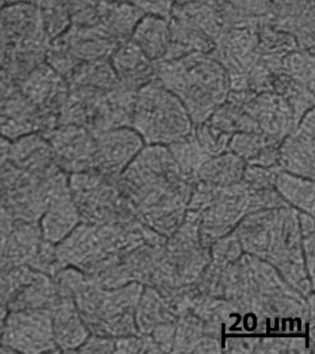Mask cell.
Listing matches in <instances>:
<instances>
[{
	"label": "cell",
	"mask_w": 315,
	"mask_h": 354,
	"mask_svg": "<svg viewBox=\"0 0 315 354\" xmlns=\"http://www.w3.org/2000/svg\"><path fill=\"white\" fill-rule=\"evenodd\" d=\"M195 1V0H172L173 4H186V3Z\"/></svg>",
	"instance_id": "44dd1931"
},
{
	"label": "cell",
	"mask_w": 315,
	"mask_h": 354,
	"mask_svg": "<svg viewBox=\"0 0 315 354\" xmlns=\"http://www.w3.org/2000/svg\"><path fill=\"white\" fill-rule=\"evenodd\" d=\"M43 241L38 221H13L5 246L4 268L2 270L16 266L31 264Z\"/></svg>",
	"instance_id": "7c38bea8"
},
{
	"label": "cell",
	"mask_w": 315,
	"mask_h": 354,
	"mask_svg": "<svg viewBox=\"0 0 315 354\" xmlns=\"http://www.w3.org/2000/svg\"><path fill=\"white\" fill-rule=\"evenodd\" d=\"M99 1L100 0H68L71 26L90 27L96 25Z\"/></svg>",
	"instance_id": "e0dca14e"
},
{
	"label": "cell",
	"mask_w": 315,
	"mask_h": 354,
	"mask_svg": "<svg viewBox=\"0 0 315 354\" xmlns=\"http://www.w3.org/2000/svg\"><path fill=\"white\" fill-rule=\"evenodd\" d=\"M156 77L181 100L195 124L206 121L231 91L228 73L212 52L156 62Z\"/></svg>",
	"instance_id": "6da1fadb"
},
{
	"label": "cell",
	"mask_w": 315,
	"mask_h": 354,
	"mask_svg": "<svg viewBox=\"0 0 315 354\" xmlns=\"http://www.w3.org/2000/svg\"><path fill=\"white\" fill-rule=\"evenodd\" d=\"M0 19L8 40L15 41L16 47L44 44L48 41L37 8L31 1L2 6Z\"/></svg>",
	"instance_id": "52a82bcc"
},
{
	"label": "cell",
	"mask_w": 315,
	"mask_h": 354,
	"mask_svg": "<svg viewBox=\"0 0 315 354\" xmlns=\"http://www.w3.org/2000/svg\"><path fill=\"white\" fill-rule=\"evenodd\" d=\"M30 1V0H3L5 4H12V3Z\"/></svg>",
	"instance_id": "7402d4cb"
},
{
	"label": "cell",
	"mask_w": 315,
	"mask_h": 354,
	"mask_svg": "<svg viewBox=\"0 0 315 354\" xmlns=\"http://www.w3.org/2000/svg\"><path fill=\"white\" fill-rule=\"evenodd\" d=\"M145 14V11L129 3L100 0L96 26L107 37L123 41L131 38L134 28Z\"/></svg>",
	"instance_id": "8fae6325"
},
{
	"label": "cell",
	"mask_w": 315,
	"mask_h": 354,
	"mask_svg": "<svg viewBox=\"0 0 315 354\" xmlns=\"http://www.w3.org/2000/svg\"><path fill=\"white\" fill-rule=\"evenodd\" d=\"M131 39L154 63L164 59L170 48L171 35L168 19L145 14L134 28Z\"/></svg>",
	"instance_id": "4fadbf2b"
},
{
	"label": "cell",
	"mask_w": 315,
	"mask_h": 354,
	"mask_svg": "<svg viewBox=\"0 0 315 354\" xmlns=\"http://www.w3.org/2000/svg\"><path fill=\"white\" fill-rule=\"evenodd\" d=\"M242 15L262 18L270 15L272 0H226Z\"/></svg>",
	"instance_id": "ac0fdd59"
},
{
	"label": "cell",
	"mask_w": 315,
	"mask_h": 354,
	"mask_svg": "<svg viewBox=\"0 0 315 354\" xmlns=\"http://www.w3.org/2000/svg\"><path fill=\"white\" fill-rule=\"evenodd\" d=\"M57 166L66 174L96 170V138L80 124H71L46 132Z\"/></svg>",
	"instance_id": "277c9868"
},
{
	"label": "cell",
	"mask_w": 315,
	"mask_h": 354,
	"mask_svg": "<svg viewBox=\"0 0 315 354\" xmlns=\"http://www.w3.org/2000/svg\"><path fill=\"white\" fill-rule=\"evenodd\" d=\"M282 71L295 82L314 88V50L289 53L282 59Z\"/></svg>",
	"instance_id": "2e32d148"
},
{
	"label": "cell",
	"mask_w": 315,
	"mask_h": 354,
	"mask_svg": "<svg viewBox=\"0 0 315 354\" xmlns=\"http://www.w3.org/2000/svg\"><path fill=\"white\" fill-rule=\"evenodd\" d=\"M0 344L13 353H60L54 342L51 310H9Z\"/></svg>",
	"instance_id": "3957f363"
},
{
	"label": "cell",
	"mask_w": 315,
	"mask_h": 354,
	"mask_svg": "<svg viewBox=\"0 0 315 354\" xmlns=\"http://www.w3.org/2000/svg\"><path fill=\"white\" fill-rule=\"evenodd\" d=\"M242 105L265 135L283 140L297 126L291 107L280 94L264 91Z\"/></svg>",
	"instance_id": "8992f818"
},
{
	"label": "cell",
	"mask_w": 315,
	"mask_h": 354,
	"mask_svg": "<svg viewBox=\"0 0 315 354\" xmlns=\"http://www.w3.org/2000/svg\"><path fill=\"white\" fill-rule=\"evenodd\" d=\"M13 221L15 220L0 201V271L4 268L5 246H6L8 236H9Z\"/></svg>",
	"instance_id": "ffe728a7"
},
{
	"label": "cell",
	"mask_w": 315,
	"mask_h": 354,
	"mask_svg": "<svg viewBox=\"0 0 315 354\" xmlns=\"http://www.w3.org/2000/svg\"><path fill=\"white\" fill-rule=\"evenodd\" d=\"M132 127L146 145L170 146L192 134L195 124L181 100L156 77L135 94Z\"/></svg>",
	"instance_id": "7a4b0ae2"
},
{
	"label": "cell",
	"mask_w": 315,
	"mask_h": 354,
	"mask_svg": "<svg viewBox=\"0 0 315 354\" xmlns=\"http://www.w3.org/2000/svg\"><path fill=\"white\" fill-rule=\"evenodd\" d=\"M0 304H2V303H1V301H0ZM3 306H4V304H3Z\"/></svg>",
	"instance_id": "cb8c5ba5"
},
{
	"label": "cell",
	"mask_w": 315,
	"mask_h": 354,
	"mask_svg": "<svg viewBox=\"0 0 315 354\" xmlns=\"http://www.w3.org/2000/svg\"><path fill=\"white\" fill-rule=\"evenodd\" d=\"M51 312L54 342L57 350L60 353H76L91 331L73 299L59 297Z\"/></svg>",
	"instance_id": "9c48e42d"
},
{
	"label": "cell",
	"mask_w": 315,
	"mask_h": 354,
	"mask_svg": "<svg viewBox=\"0 0 315 354\" xmlns=\"http://www.w3.org/2000/svg\"><path fill=\"white\" fill-rule=\"evenodd\" d=\"M115 1L129 3L141 8L146 14H154V15L168 19L173 7L172 0H115Z\"/></svg>",
	"instance_id": "d6986e66"
},
{
	"label": "cell",
	"mask_w": 315,
	"mask_h": 354,
	"mask_svg": "<svg viewBox=\"0 0 315 354\" xmlns=\"http://www.w3.org/2000/svg\"><path fill=\"white\" fill-rule=\"evenodd\" d=\"M80 223L81 218L70 188L51 199L38 221L44 239L53 245L62 242Z\"/></svg>",
	"instance_id": "30bf717a"
},
{
	"label": "cell",
	"mask_w": 315,
	"mask_h": 354,
	"mask_svg": "<svg viewBox=\"0 0 315 354\" xmlns=\"http://www.w3.org/2000/svg\"><path fill=\"white\" fill-rule=\"evenodd\" d=\"M226 134L240 132H260L255 120L242 104L226 101L206 120Z\"/></svg>",
	"instance_id": "5bb4252c"
},
{
	"label": "cell",
	"mask_w": 315,
	"mask_h": 354,
	"mask_svg": "<svg viewBox=\"0 0 315 354\" xmlns=\"http://www.w3.org/2000/svg\"><path fill=\"white\" fill-rule=\"evenodd\" d=\"M4 5V2H3V0H0V8L2 7V6Z\"/></svg>",
	"instance_id": "603a6c76"
},
{
	"label": "cell",
	"mask_w": 315,
	"mask_h": 354,
	"mask_svg": "<svg viewBox=\"0 0 315 354\" xmlns=\"http://www.w3.org/2000/svg\"><path fill=\"white\" fill-rule=\"evenodd\" d=\"M39 13L44 32L48 41L64 35L71 26L68 0H30Z\"/></svg>",
	"instance_id": "9a60e30c"
},
{
	"label": "cell",
	"mask_w": 315,
	"mask_h": 354,
	"mask_svg": "<svg viewBox=\"0 0 315 354\" xmlns=\"http://www.w3.org/2000/svg\"><path fill=\"white\" fill-rule=\"evenodd\" d=\"M96 170L112 174L120 167L126 170L146 144L139 133L132 127H118L105 130L95 136Z\"/></svg>",
	"instance_id": "5b68a950"
},
{
	"label": "cell",
	"mask_w": 315,
	"mask_h": 354,
	"mask_svg": "<svg viewBox=\"0 0 315 354\" xmlns=\"http://www.w3.org/2000/svg\"><path fill=\"white\" fill-rule=\"evenodd\" d=\"M123 87L137 91L156 79V63L132 40L120 41L109 58Z\"/></svg>",
	"instance_id": "ba28073f"
}]
</instances>
